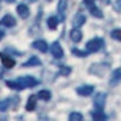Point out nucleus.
<instances>
[{
    "label": "nucleus",
    "mask_w": 121,
    "mask_h": 121,
    "mask_svg": "<svg viewBox=\"0 0 121 121\" xmlns=\"http://www.w3.org/2000/svg\"><path fill=\"white\" fill-rule=\"evenodd\" d=\"M104 45H105V42L102 38H93L86 44V50H87L88 53H95V52L102 49Z\"/></svg>",
    "instance_id": "obj_1"
},
{
    "label": "nucleus",
    "mask_w": 121,
    "mask_h": 121,
    "mask_svg": "<svg viewBox=\"0 0 121 121\" xmlns=\"http://www.w3.org/2000/svg\"><path fill=\"white\" fill-rule=\"evenodd\" d=\"M37 97H38L39 99H42V101H49L50 97H52V94H50L49 90H41Z\"/></svg>",
    "instance_id": "obj_19"
},
{
    "label": "nucleus",
    "mask_w": 121,
    "mask_h": 121,
    "mask_svg": "<svg viewBox=\"0 0 121 121\" xmlns=\"http://www.w3.org/2000/svg\"><path fill=\"white\" fill-rule=\"evenodd\" d=\"M90 12H91V15L95 18H104V14H102V11L99 10L98 7H95L93 4V6H90Z\"/></svg>",
    "instance_id": "obj_20"
},
{
    "label": "nucleus",
    "mask_w": 121,
    "mask_h": 121,
    "mask_svg": "<svg viewBox=\"0 0 121 121\" xmlns=\"http://www.w3.org/2000/svg\"><path fill=\"white\" fill-rule=\"evenodd\" d=\"M17 12H18V15L21 18H23V19L29 18V15H30V11H29L27 6H25V4H19L17 7Z\"/></svg>",
    "instance_id": "obj_10"
},
{
    "label": "nucleus",
    "mask_w": 121,
    "mask_h": 121,
    "mask_svg": "<svg viewBox=\"0 0 121 121\" xmlns=\"http://www.w3.org/2000/svg\"><path fill=\"white\" fill-rule=\"evenodd\" d=\"M114 10L121 12V0H116L114 1Z\"/></svg>",
    "instance_id": "obj_27"
},
{
    "label": "nucleus",
    "mask_w": 121,
    "mask_h": 121,
    "mask_svg": "<svg viewBox=\"0 0 121 121\" xmlns=\"http://www.w3.org/2000/svg\"><path fill=\"white\" fill-rule=\"evenodd\" d=\"M105 104H106V94H104V93L98 94V95L95 97V99H94L95 109H97V110H104Z\"/></svg>",
    "instance_id": "obj_4"
},
{
    "label": "nucleus",
    "mask_w": 121,
    "mask_h": 121,
    "mask_svg": "<svg viewBox=\"0 0 121 121\" xmlns=\"http://www.w3.org/2000/svg\"><path fill=\"white\" fill-rule=\"evenodd\" d=\"M33 48L39 50V52H42V53H45V52L48 50V44L45 42L44 39H37V41L33 42Z\"/></svg>",
    "instance_id": "obj_8"
},
{
    "label": "nucleus",
    "mask_w": 121,
    "mask_h": 121,
    "mask_svg": "<svg viewBox=\"0 0 121 121\" xmlns=\"http://www.w3.org/2000/svg\"><path fill=\"white\" fill-rule=\"evenodd\" d=\"M72 53H73L75 56H78V57H86L88 52H82V50H79V49L75 48V49H72Z\"/></svg>",
    "instance_id": "obj_25"
},
{
    "label": "nucleus",
    "mask_w": 121,
    "mask_h": 121,
    "mask_svg": "<svg viewBox=\"0 0 121 121\" xmlns=\"http://www.w3.org/2000/svg\"><path fill=\"white\" fill-rule=\"evenodd\" d=\"M18 82H21L23 84V87H34L38 84V80L34 79L33 76H22V78H18Z\"/></svg>",
    "instance_id": "obj_3"
},
{
    "label": "nucleus",
    "mask_w": 121,
    "mask_h": 121,
    "mask_svg": "<svg viewBox=\"0 0 121 121\" xmlns=\"http://www.w3.org/2000/svg\"><path fill=\"white\" fill-rule=\"evenodd\" d=\"M50 52H52V56L55 59H61L64 56V52H63V48L60 46L59 42H53L52 46H50Z\"/></svg>",
    "instance_id": "obj_5"
},
{
    "label": "nucleus",
    "mask_w": 121,
    "mask_h": 121,
    "mask_svg": "<svg viewBox=\"0 0 121 121\" xmlns=\"http://www.w3.org/2000/svg\"><path fill=\"white\" fill-rule=\"evenodd\" d=\"M0 59H1V63L6 68H12L15 65V61L12 60L11 57H8L7 55H4V53H0Z\"/></svg>",
    "instance_id": "obj_11"
},
{
    "label": "nucleus",
    "mask_w": 121,
    "mask_h": 121,
    "mask_svg": "<svg viewBox=\"0 0 121 121\" xmlns=\"http://www.w3.org/2000/svg\"><path fill=\"white\" fill-rule=\"evenodd\" d=\"M27 1H30V3H34V1H37V0H27Z\"/></svg>",
    "instance_id": "obj_32"
},
{
    "label": "nucleus",
    "mask_w": 121,
    "mask_h": 121,
    "mask_svg": "<svg viewBox=\"0 0 121 121\" xmlns=\"http://www.w3.org/2000/svg\"><path fill=\"white\" fill-rule=\"evenodd\" d=\"M15 18L12 17V15H6V17L1 18V21H0V25H3V26H6V27H14L15 26Z\"/></svg>",
    "instance_id": "obj_7"
},
{
    "label": "nucleus",
    "mask_w": 121,
    "mask_h": 121,
    "mask_svg": "<svg viewBox=\"0 0 121 121\" xmlns=\"http://www.w3.org/2000/svg\"><path fill=\"white\" fill-rule=\"evenodd\" d=\"M121 80V68H117L116 71H113V73H112V78H110V84L112 86H114L116 83H118Z\"/></svg>",
    "instance_id": "obj_12"
},
{
    "label": "nucleus",
    "mask_w": 121,
    "mask_h": 121,
    "mask_svg": "<svg viewBox=\"0 0 121 121\" xmlns=\"http://www.w3.org/2000/svg\"><path fill=\"white\" fill-rule=\"evenodd\" d=\"M34 65H41V60L37 56H31L26 63H23V67H34Z\"/></svg>",
    "instance_id": "obj_16"
},
{
    "label": "nucleus",
    "mask_w": 121,
    "mask_h": 121,
    "mask_svg": "<svg viewBox=\"0 0 121 121\" xmlns=\"http://www.w3.org/2000/svg\"><path fill=\"white\" fill-rule=\"evenodd\" d=\"M69 35H71V39L73 41V42H80V41H82V31H80L78 27L72 29Z\"/></svg>",
    "instance_id": "obj_13"
},
{
    "label": "nucleus",
    "mask_w": 121,
    "mask_h": 121,
    "mask_svg": "<svg viewBox=\"0 0 121 121\" xmlns=\"http://www.w3.org/2000/svg\"><path fill=\"white\" fill-rule=\"evenodd\" d=\"M91 117H93L94 120H98V121L106 120V114H104V110H95V112H93Z\"/></svg>",
    "instance_id": "obj_17"
},
{
    "label": "nucleus",
    "mask_w": 121,
    "mask_h": 121,
    "mask_svg": "<svg viewBox=\"0 0 121 121\" xmlns=\"http://www.w3.org/2000/svg\"><path fill=\"white\" fill-rule=\"evenodd\" d=\"M57 25H59V18L57 17H50L48 19V27L52 29V30H55L57 27Z\"/></svg>",
    "instance_id": "obj_21"
},
{
    "label": "nucleus",
    "mask_w": 121,
    "mask_h": 121,
    "mask_svg": "<svg viewBox=\"0 0 121 121\" xmlns=\"http://www.w3.org/2000/svg\"><path fill=\"white\" fill-rule=\"evenodd\" d=\"M112 38L113 39H117V41H121V29H114L112 31Z\"/></svg>",
    "instance_id": "obj_23"
},
{
    "label": "nucleus",
    "mask_w": 121,
    "mask_h": 121,
    "mask_svg": "<svg viewBox=\"0 0 121 121\" xmlns=\"http://www.w3.org/2000/svg\"><path fill=\"white\" fill-rule=\"evenodd\" d=\"M94 1H95V0H84V3H86V6H93L94 4Z\"/></svg>",
    "instance_id": "obj_28"
},
{
    "label": "nucleus",
    "mask_w": 121,
    "mask_h": 121,
    "mask_svg": "<svg viewBox=\"0 0 121 121\" xmlns=\"http://www.w3.org/2000/svg\"><path fill=\"white\" fill-rule=\"evenodd\" d=\"M69 120L71 121H82L83 120V116L80 113H76V112H73L69 114Z\"/></svg>",
    "instance_id": "obj_24"
},
{
    "label": "nucleus",
    "mask_w": 121,
    "mask_h": 121,
    "mask_svg": "<svg viewBox=\"0 0 121 121\" xmlns=\"http://www.w3.org/2000/svg\"><path fill=\"white\" fill-rule=\"evenodd\" d=\"M71 73V68L69 67H61L60 68V75H69Z\"/></svg>",
    "instance_id": "obj_26"
},
{
    "label": "nucleus",
    "mask_w": 121,
    "mask_h": 121,
    "mask_svg": "<svg viewBox=\"0 0 121 121\" xmlns=\"http://www.w3.org/2000/svg\"><path fill=\"white\" fill-rule=\"evenodd\" d=\"M106 71H108V64H93L88 69L90 73L97 75V76H104Z\"/></svg>",
    "instance_id": "obj_2"
},
{
    "label": "nucleus",
    "mask_w": 121,
    "mask_h": 121,
    "mask_svg": "<svg viewBox=\"0 0 121 121\" xmlns=\"http://www.w3.org/2000/svg\"><path fill=\"white\" fill-rule=\"evenodd\" d=\"M84 22H86V17L83 14H78L76 17H75V19H73V27L79 29L80 26L84 25Z\"/></svg>",
    "instance_id": "obj_15"
},
{
    "label": "nucleus",
    "mask_w": 121,
    "mask_h": 121,
    "mask_svg": "<svg viewBox=\"0 0 121 121\" xmlns=\"http://www.w3.org/2000/svg\"><path fill=\"white\" fill-rule=\"evenodd\" d=\"M11 106V99H3L0 101V112H6Z\"/></svg>",
    "instance_id": "obj_22"
},
{
    "label": "nucleus",
    "mask_w": 121,
    "mask_h": 121,
    "mask_svg": "<svg viewBox=\"0 0 121 121\" xmlns=\"http://www.w3.org/2000/svg\"><path fill=\"white\" fill-rule=\"evenodd\" d=\"M35 105H37V97L35 95H30L27 101V105H26V110L27 112H33L35 109Z\"/></svg>",
    "instance_id": "obj_14"
},
{
    "label": "nucleus",
    "mask_w": 121,
    "mask_h": 121,
    "mask_svg": "<svg viewBox=\"0 0 121 121\" xmlns=\"http://www.w3.org/2000/svg\"><path fill=\"white\" fill-rule=\"evenodd\" d=\"M76 91L79 95H82V97H87V95H91L94 91V87L93 86H80V87H78L76 88Z\"/></svg>",
    "instance_id": "obj_6"
},
{
    "label": "nucleus",
    "mask_w": 121,
    "mask_h": 121,
    "mask_svg": "<svg viewBox=\"0 0 121 121\" xmlns=\"http://www.w3.org/2000/svg\"><path fill=\"white\" fill-rule=\"evenodd\" d=\"M6 1H8V3H14L15 0H6Z\"/></svg>",
    "instance_id": "obj_31"
},
{
    "label": "nucleus",
    "mask_w": 121,
    "mask_h": 121,
    "mask_svg": "<svg viewBox=\"0 0 121 121\" xmlns=\"http://www.w3.org/2000/svg\"><path fill=\"white\" fill-rule=\"evenodd\" d=\"M6 84H7V86H8L10 88H14V90H23V88H25L22 83L18 82V80H15V82H11V80L8 82V80H7Z\"/></svg>",
    "instance_id": "obj_18"
},
{
    "label": "nucleus",
    "mask_w": 121,
    "mask_h": 121,
    "mask_svg": "<svg viewBox=\"0 0 121 121\" xmlns=\"http://www.w3.org/2000/svg\"><path fill=\"white\" fill-rule=\"evenodd\" d=\"M3 37H4V31L0 30V39H3Z\"/></svg>",
    "instance_id": "obj_29"
},
{
    "label": "nucleus",
    "mask_w": 121,
    "mask_h": 121,
    "mask_svg": "<svg viewBox=\"0 0 121 121\" xmlns=\"http://www.w3.org/2000/svg\"><path fill=\"white\" fill-rule=\"evenodd\" d=\"M65 10H67V0H60L59 1V7H57V11L60 15V21L65 19Z\"/></svg>",
    "instance_id": "obj_9"
},
{
    "label": "nucleus",
    "mask_w": 121,
    "mask_h": 121,
    "mask_svg": "<svg viewBox=\"0 0 121 121\" xmlns=\"http://www.w3.org/2000/svg\"><path fill=\"white\" fill-rule=\"evenodd\" d=\"M109 1H110V0H102V3H104V4H109Z\"/></svg>",
    "instance_id": "obj_30"
}]
</instances>
